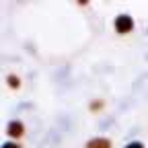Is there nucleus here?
<instances>
[{"label": "nucleus", "instance_id": "f257e3e1", "mask_svg": "<svg viewBox=\"0 0 148 148\" xmlns=\"http://www.w3.org/2000/svg\"><path fill=\"white\" fill-rule=\"evenodd\" d=\"M115 25H117V31L119 33H125V31L132 29V18H130V16H119L117 21H115Z\"/></svg>", "mask_w": 148, "mask_h": 148}, {"label": "nucleus", "instance_id": "f03ea898", "mask_svg": "<svg viewBox=\"0 0 148 148\" xmlns=\"http://www.w3.org/2000/svg\"><path fill=\"white\" fill-rule=\"evenodd\" d=\"M8 132H10L12 136H21V132H23V127H21V123H18V121H14V123H10V127H8Z\"/></svg>", "mask_w": 148, "mask_h": 148}, {"label": "nucleus", "instance_id": "7ed1b4c3", "mask_svg": "<svg viewBox=\"0 0 148 148\" xmlns=\"http://www.w3.org/2000/svg\"><path fill=\"white\" fill-rule=\"evenodd\" d=\"M88 148H109V142L107 140H95V142H90Z\"/></svg>", "mask_w": 148, "mask_h": 148}, {"label": "nucleus", "instance_id": "20e7f679", "mask_svg": "<svg viewBox=\"0 0 148 148\" xmlns=\"http://www.w3.org/2000/svg\"><path fill=\"white\" fill-rule=\"evenodd\" d=\"M127 148H142V144H140V142H134V144H130Z\"/></svg>", "mask_w": 148, "mask_h": 148}, {"label": "nucleus", "instance_id": "39448f33", "mask_svg": "<svg viewBox=\"0 0 148 148\" xmlns=\"http://www.w3.org/2000/svg\"><path fill=\"white\" fill-rule=\"evenodd\" d=\"M4 148H18V146H14V144H6Z\"/></svg>", "mask_w": 148, "mask_h": 148}]
</instances>
